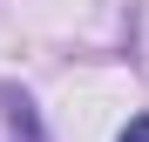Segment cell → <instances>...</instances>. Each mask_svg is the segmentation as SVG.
<instances>
[{"mask_svg": "<svg viewBox=\"0 0 149 142\" xmlns=\"http://www.w3.org/2000/svg\"><path fill=\"white\" fill-rule=\"evenodd\" d=\"M0 108H7V129H14V142H47V135H41V115H34V102H27L14 81L0 88Z\"/></svg>", "mask_w": 149, "mask_h": 142, "instance_id": "obj_1", "label": "cell"}, {"mask_svg": "<svg viewBox=\"0 0 149 142\" xmlns=\"http://www.w3.org/2000/svg\"><path fill=\"white\" fill-rule=\"evenodd\" d=\"M115 142H149V115H136V122H129V129H122Z\"/></svg>", "mask_w": 149, "mask_h": 142, "instance_id": "obj_2", "label": "cell"}]
</instances>
